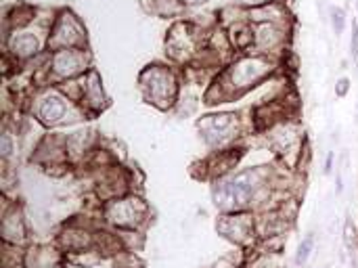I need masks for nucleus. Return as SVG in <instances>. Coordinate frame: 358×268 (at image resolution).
Here are the masks:
<instances>
[{
  "label": "nucleus",
  "mask_w": 358,
  "mask_h": 268,
  "mask_svg": "<svg viewBox=\"0 0 358 268\" xmlns=\"http://www.w3.org/2000/svg\"><path fill=\"white\" fill-rule=\"evenodd\" d=\"M254 189H256L254 174L252 172L239 174L237 178L224 183L216 191V204H220V206H241V204H245L252 197Z\"/></svg>",
  "instance_id": "f257e3e1"
},
{
  "label": "nucleus",
  "mask_w": 358,
  "mask_h": 268,
  "mask_svg": "<svg viewBox=\"0 0 358 268\" xmlns=\"http://www.w3.org/2000/svg\"><path fill=\"white\" fill-rule=\"evenodd\" d=\"M40 113H42V118H44L46 122H57L59 118H63V113H65V105H63L59 99H48V101L42 105Z\"/></svg>",
  "instance_id": "f03ea898"
},
{
  "label": "nucleus",
  "mask_w": 358,
  "mask_h": 268,
  "mask_svg": "<svg viewBox=\"0 0 358 268\" xmlns=\"http://www.w3.org/2000/svg\"><path fill=\"white\" fill-rule=\"evenodd\" d=\"M310 250H313V237H308L302 246H300V252H298V265H304L310 256Z\"/></svg>",
  "instance_id": "7ed1b4c3"
},
{
  "label": "nucleus",
  "mask_w": 358,
  "mask_h": 268,
  "mask_svg": "<svg viewBox=\"0 0 358 268\" xmlns=\"http://www.w3.org/2000/svg\"><path fill=\"white\" fill-rule=\"evenodd\" d=\"M331 17H334V29H336V34H340L344 29V10L342 8H334Z\"/></svg>",
  "instance_id": "20e7f679"
},
{
  "label": "nucleus",
  "mask_w": 358,
  "mask_h": 268,
  "mask_svg": "<svg viewBox=\"0 0 358 268\" xmlns=\"http://www.w3.org/2000/svg\"><path fill=\"white\" fill-rule=\"evenodd\" d=\"M357 23H355V31H352V55H355V61L358 63V31Z\"/></svg>",
  "instance_id": "39448f33"
},
{
  "label": "nucleus",
  "mask_w": 358,
  "mask_h": 268,
  "mask_svg": "<svg viewBox=\"0 0 358 268\" xmlns=\"http://www.w3.org/2000/svg\"><path fill=\"white\" fill-rule=\"evenodd\" d=\"M348 84H350V82H348L346 78H342V80L338 82V97H344V94H346V90H348Z\"/></svg>",
  "instance_id": "423d86ee"
},
{
  "label": "nucleus",
  "mask_w": 358,
  "mask_h": 268,
  "mask_svg": "<svg viewBox=\"0 0 358 268\" xmlns=\"http://www.w3.org/2000/svg\"><path fill=\"white\" fill-rule=\"evenodd\" d=\"M2 143H4V155H8L10 153V141H8V136H4Z\"/></svg>",
  "instance_id": "0eeeda50"
},
{
  "label": "nucleus",
  "mask_w": 358,
  "mask_h": 268,
  "mask_svg": "<svg viewBox=\"0 0 358 268\" xmlns=\"http://www.w3.org/2000/svg\"><path fill=\"white\" fill-rule=\"evenodd\" d=\"M187 2H203V0H187Z\"/></svg>",
  "instance_id": "6e6552de"
}]
</instances>
